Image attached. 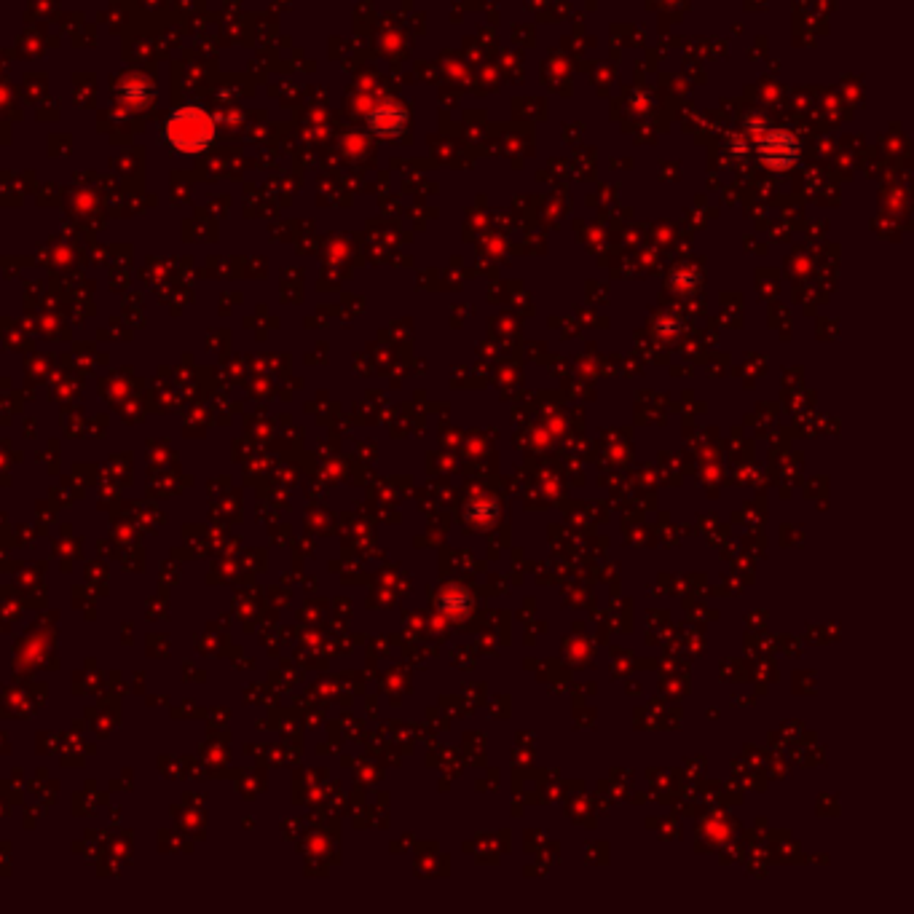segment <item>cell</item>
Segmentation results:
<instances>
[{
    "mask_svg": "<svg viewBox=\"0 0 914 914\" xmlns=\"http://www.w3.org/2000/svg\"><path fill=\"white\" fill-rule=\"evenodd\" d=\"M762 161L770 169H789L799 159V140L786 129H772L759 145Z\"/></svg>",
    "mask_w": 914,
    "mask_h": 914,
    "instance_id": "7a4b0ae2",
    "label": "cell"
},
{
    "mask_svg": "<svg viewBox=\"0 0 914 914\" xmlns=\"http://www.w3.org/2000/svg\"><path fill=\"white\" fill-rule=\"evenodd\" d=\"M370 129L381 137H392L400 135L405 129V121H408V113H405L403 105H397V102H389V105H381L370 113Z\"/></svg>",
    "mask_w": 914,
    "mask_h": 914,
    "instance_id": "3957f363",
    "label": "cell"
},
{
    "mask_svg": "<svg viewBox=\"0 0 914 914\" xmlns=\"http://www.w3.org/2000/svg\"><path fill=\"white\" fill-rule=\"evenodd\" d=\"M161 135H164L172 151L183 153V156H196V153H204L215 143L218 126H215V118L204 108L185 105L164 121Z\"/></svg>",
    "mask_w": 914,
    "mask_h": 914,
    "instance_id": "6da1fadb",
    "label": "cell"
}]
</instances>
